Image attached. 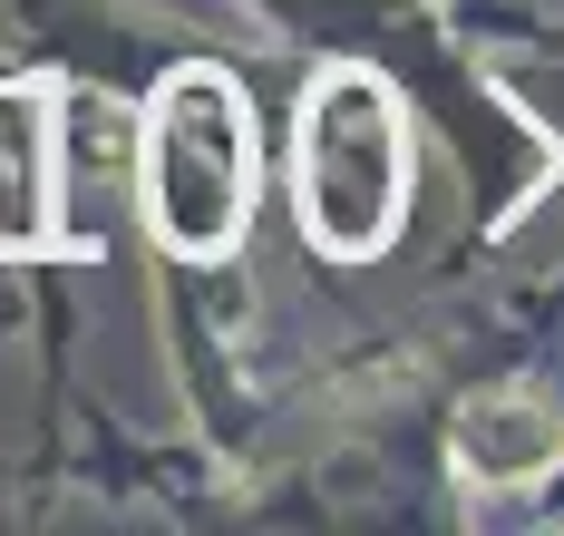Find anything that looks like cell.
<instances>
[{
  "label": "cell",
  "instance_id": "6da1fadb",
  "mask_svg": "<svg viewBox=\"0 0 564 536\" xmlns=\"http://www.w3.org/2000/svg\"><path fill=\"white\" fill-rule=\"evenodd\" d=\"M253 185H263V147H253L243 88L225 68H175L147 108V137H137L147 235L175 264H225L253 225Z\"/></svg>",
  "mask_w": 564,
  "mask_h": 536
},
{
  "label": "cell",
  "instance_id": "3957f363",
  "mask_svg": "<svg viewBox=\"0 0 564 536\" xmlns=\"http://www.w3.org/2000/svg\"><path fill=\"white\" fill-rule=\"evenodd\" d=\"M564 459V419L535 400V390H487L457 410V469L487 478V487H525Z\"/></svg>",
  "mask_w": 564,
  "mask_h": 536
},
{
  "label": "cell",
  "instance_id": "7a4b0ae2",
  "mask_svg": "<svg viewBox=\"0 0 564 536\" xmlns=\"http://www.w3.org/2000/svg\"><path fill=\"white\" fill-rule=\"evenodd\" d=\"M292 205L332 264H370L409 215V118L380 68H322L292 118Z\"/></svg>",
  "mask_w": 564,
  "mask_h": 536
}]
</instances>
